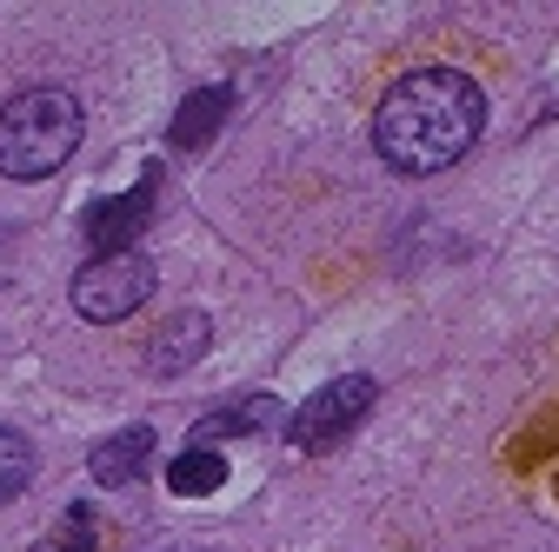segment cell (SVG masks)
<instances>
[{
    "instance_id": "1",
    "label": "cell",
    "mask_w": 559,
    "mask_h": 552,
    "mask_svg": "<svg viewBox=\"0 0 559 552\" xmlns=\"http://www.w3.org/2000/svg\"><path fill=\"white\" fill-rule=\"evenodd\" d=\"M479 127H486L479 81L460 67H419V74L393 81L386 100L373 107V154L406 180H427L466 160V147H479Z\"/></svg>"
},
{
    "instance_id": "2",
    "label": "cell",
    "mask_w": 559,
    "mask_h": 552,
    "mask_svg": "<svg viewBox=\"0 0 559 552\" xmlns=\"http://www.w3.org/2000/svg\"><path fill=\"white\" fill-rule=\"evenodd\" d=\"M81 147V100L67 87H21L0 107V173L8 180H47Z\"/></svg>"
},
{
    "instance_id": "3",
    "label": "cell",
    "mask_w": 559,
    "mask_h": 552,
    "mask_svg": "<svg viewBox=\"0 0 559 552\" xmlns=\"http://www.w3.org/2000/svg\"><path fill=\"white\" fill-rule=\"evenodd\" d=\"M154 260L147 253H107V260H87L74 273V313L94 320V326H114L127 313H140L154 300Z\"/></svg>"
},
{
    "instance_id": "4",
    "label": "cell",
    "mask_w": 559,
    "mask_h": 552,
    "mask_svg": "<svg viewBox=\"0 0 559 552\" xmlns=\"http://www.w3.org/2000/svg\"><path fill=\"white\" fill-rule=\"evenodd\" d=\"M373 399H380V386H373L367 373H340L333 386H320V393L294 412L287 433H294V446H300V453H326V446H340L346 433L367 420Z\"/></svg>"
},
{
    "instance_id": "5",
    "label": "cell",
    "mask_w": 559,
    "mask_h": 552,
    "mask_svg": "<svg viewBox=\"0 0 559 552\" xmlns=\"http://www.w3.org/2000/svg\"><path fill=\"white\" fill-rule=\"evenodd\" d=\"M154 206H160V167H147L120 200H100L94 214H87L94 253H100V260H107V253H133V240L147 233V220H154Z\"/></svg>"
},
{
    "instance_id": "6",
    "label": "cell",
    "mask_w": 559,
    "mask_h": 552,
    "mask_svg": "<svg viewBox=\"0 0 559 552\" xmlns=\"http://www.w3.org/2000/svg\"><path fill=\"white\" fill-rule=\"evenodd\" d=\"M154 466V427H120L94 446L87 472H94V487H133L140 472Z\"/></svg>"
},
{
    "instance_id": "7",
    "label": "cell",
    "mask_w": 559,
    "mask_h": 552,
    "mask_svg": "<svg viewBox=\"0 0 559 552\" xmlns=\"http://www.w3.org/2000/svg\"><path fill=\"white\" fill-rule=\"evenodd\" d=\"M206 339H214V320H206L200 307H187V313H174V320L154 333V347H147V367H154L160 380H174V373H187V367L206 353Z\"/></svg>"
},
{
    "instance_id": "8",
    "label": "cell",
    "mask_w": 559,
    "mask_h": 552,
    "mask_svg": "<svg viewBox=\"0 0 559 552\" xmlns=\"http://www.w3.org/2000/svg\"><path fill=\"white\" fill-rule=\"evenodd\" d=\"M280 406L273 393H253V399H234V406H221V412H206V420L193 427V446H221V440H240V433H273V427H287L280 420Z\"/></svg>"
},
{
    "instance_id": "9",
    "label": "cell",
    "mask_w": 559,
    "mask_h": 552,
    "mask_svg": "<svg viewBox=\"0 0 559 552\" xmlns=\"http://www.w3.org/2000/svg\"><path fill=\"white\" fill-rule=\"evenodd\" d=\"M227 113H234V87H193L167 127V147H206L227 127Z\"/></svg>"
},
{
    "instance_id": "10",
    "label": "cell",
    "mask_w": 559,
    "mask_h": 552,
    "mask_svg": "<svg viewBox=\"0 0 559 552\" xmlns=\"http://www.w3.org/2000/svg\"><path fill=\"white\" fill-rule=\"evenodd\" d=\"M227 479V459H221V446H187L174 466H167V487L180 493V500H200V493H214Z\"/></svg>"
},
{
    "instance_id": "11",
    "label": "cell",
    "mask_w": 559,
    "mask_h": 552,
    "mask_svg": "<svg viewBox=\"0 0 559 552\" xmlns=\"http://www.w3.org/2000/svg\"><path fill=\"white\" fill-rule=\"evenodd\" d=\"M27 479H34V440L21 427H0V506L21 500Z\"/></svg>"
},
{
    "instance_id": "12",
    "label": "cell",
    "mask_w": 559,
    "mask_h": 552,
    "mask_svg": "<svg viewBox=\"0 0 559 552\" xmlns=\"http://www.w3.org/2000/svg\"><path fill=\"white\" fill-rule=\"evenodd\" d=\"M60 552H94V513H87V506H67V532H60Z\"/></svg>"
}]
</instances>
